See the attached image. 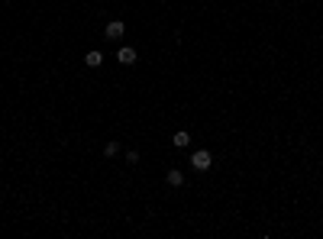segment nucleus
Masks as SVG:
<instances>
[{
  "instance_id": "f257e3e1",
  "label": "nucleus",
  "mask_w": 323,
  "mask_h": 239,
  "mask_svg": "<svg viewBox=\"0 0 323 239\" xmlns=\"http://www.w3.org/2000/svg\"><path fill=\"white\" fill-rule=\"evenodd\" d=\"M191 165H194V171H210V165H214V155H210L207 149H197V152L191 155Z\"/></svg>"
},
{
  "instance_id": "f03ea898",
  "label": "nucleus",
  "mask_w": 323,
  "mask_h": 239,
  "mask_svg": "<svg viewBox=\"0 0 323 239\" xmlns=\"http://www.w3.org/2000/svg\"><path fill=\"white\" fill-rule=\"evenodd\" d=\"M116 62H120V65H133V62H136V49L123 46L120 52H116Z\"/></svg>"
},
{
  "instance_id": "7ed1b4c3",
  "label": "nucleus",
  "mask_w": 323,
  "mask_h": 239,
  "mask_svg": "<svg viewBox=\"0 0 323 239\" xmlns=\"http://www.w3.org/2000/svg\"><path fill=\"white\" fill-rule=\"evenodd\" d=\"M123 29H126V26L120 23V20H113V23H107V39H120V36H123Z\"/></svg>"
},
{
  "instance_id": "20e7f679",
  "label": "nucleus",
  "mask_w": 323,
  "mask_h": 239,
  "mask_svg": "<svg viewBox=\"0 0 323 239\" xmlns=\"http://www.w3.org/2000/svg\"><path fill=\"white\" fill-rule=\"evenodd\" d=\"M84 65H87V68H100V65H104V55H100V52H87Z\"/></svg>"
},
{
  "instance_id": "39448f33",
  "label": "nucleus",
  "mask_w": 323,
  "mask_h": 239,
  "mask_svg": "<svg viewBox=\"0 0 323 239\" xmlns=\"http://www.w3.org/2000/svg\"><path fill=\"white\" fill-rule=\"evenodd\" d=\"M171 142H175V146H178V149H185V146H188V142H191V136H188V130H178V133H175V136H171Z\"/></svg>"
},
{
  "instance_id": "423d86ee",
  "label": "nucleus",
  "mask_w": 323,
  "mask_h": 239,
  "mask_svg": "<svg viewBox=\"0 0 323 239\" xmlns=\"http://www.w3.org/2000/svg\"><path fill=\"white\" fill-rule=\"evenodd\" d=\"M168 185H171V187L185 185V175H181V171H168Z\"/></svg>"
},
{
  "instance_id": "0eeeda50",
  "label": "nucleus",
  "mask_w": 323,
  "mask_h": 239,
  "mask_svg": "<svg viewBox=\"0 0 323 239\" xmlns=\"http://www.w3.org/2000/svg\"><path fill=\"white\" fill-rule=\"evenodd\" d=\"M116 152H120V146H116V142H107V146H104V155H107V159H113Z\"/></svg>"
}]
</instances>
